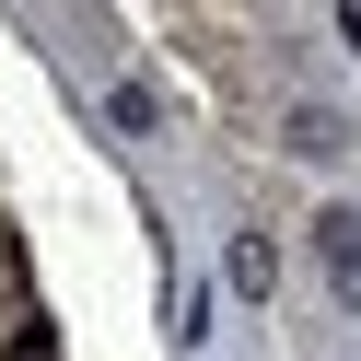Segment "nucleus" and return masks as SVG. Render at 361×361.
Segmentation results:
<instances>
[{"mask_svg":"<svg viewBox=\"0 0 361 361\" xmlns=\"http://www.w3.org/2000/svg\"><path fill=\"white\" fill-rule=\"evenodd\" d=\"M338 140H350V128H338L326 105H291V152H338Z\"/></svg>","mask_w":361,"mask_h":361,"instance_id":"obj_2","label":"nucleus"},{"mask_svg":"<svg viewBox=\"0 0 361 361\" xmlns=\"http://www.w3.org/2000/svg\"><path fill=\"white\" fill-rule=\"evenodd\" d=\"M314 257H326L338 303H361V210H314Z\"/></svg>","mask_w":361,"mask_h":361,"instance_id":"obj_1","label":"nucleus"},{"mask_svg":"<svg viewBox=\"0 0 361 361\" xmlns=\"http://www.w3.org/2000/svg\"><path fill=\"white\" fill-rule=\"evenodd\" d=\"M268 280H280V257H268V245L245 233V245H233V291H268Z\"/></svg>","mask_w":361,"mask_h":361,"instance_id":"obj_3","label":"nucleus"}]
</instances>
